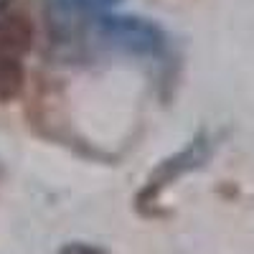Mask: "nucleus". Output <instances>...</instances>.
Returning <instances> with one entry per match:
<instances>
[{
  "instance_id": "f257e3e1",
  "label": "nucleus",
  "mask_w": 254,
  "mask_h": 254,
  "mask_svg": "<svg viewBox=\"0 0 254 254\" xmlns=\"http://www.w3.org/2000/svg\"><path fill=\"white\" fill-rule=\"evenodd\" d=\"M89 31L94 46L107 54L145 61H163L171 54V38L165 28L142 15L104 13L92 20Z\"/></svg>"
},
{
  "instance_id": "39448f33",
  "label": "nucleus",
  "mask_w": 254,
  "mask_h": 254,
  "mask_svg": "<svg viewBox=\"0 0 254 254\" xmlns=\"http://www.w3.org/2000/svg\"><path fill=\"white\" fill-rule=\"evenodd\" d=\"M56 254H110V252L99 244H92V242H66L59 247Z\"/></svg>"
},
{
  "instance_id": "7ed1b4c3",
  "label": "nucleus",
  "mask_w": 254,
  "mask_h": 254,
  "mask_svg": "<svg viewBox=\"0 0 254 254\" xmlns=\"http://www.w3.org/2000/svg\"><path fill=\"white\" fill-rule=\"evenodd\" d=\"M216 150V140L211 137L206 130L196 132L190 137L181 150L165 155L163 160H158V165L147 173L145 183L140 186L137 196H135V208L140 216H147V219H158L160 216V198L165 193L168 186L178 183L181 178H186L188 173H196L208 163V158L214 155Z\"/></svg>"
},
{
  "instance_id": "f03ea898",
  "label": "nucleus",
  "mask_w": 254,
  "mask_h": 254,
  "mask_svg": "<svg viewBox=\"0 0 254 254\" xmlns=\"http://www.w3.org/2000/svg\"><path fill=\"white\" fill-rule=\"evenodd\" d=\"M36 44V20L26 0H0V104L20 97L26 59Z\"/></svg>"
},
{
  "instance_id": "20e7f679",
  "label": "nucleus",
  "mask_w": 254,
  "mask_h": 254,
  "mask_svg": "<svg viewBox=\"0 0 254 254\" xmlns=\"http://www.w3.org/2000/svg\"><path fill=\"white\" fill-rule=\"evenodd\" d=\"M122 3V0H44L46 13L54 15L59 23H79V20H94L104 15V10Z\"/></svg>"
},
{
  "instance_id": "423d86ee",
  "label": "nucleus",
  "mask_w": 254,
  "mask_h": 254,
  "mask_svg": "<svg viewBox=\"0 0 254 254\" xmlns=\"http://www.w3.org/2000/svg\"><path fill=\"white\" fill-rule=\"evenodd\" d=\"M0 176H3V168H0Z\"/></svg>"
}]
</instances>
